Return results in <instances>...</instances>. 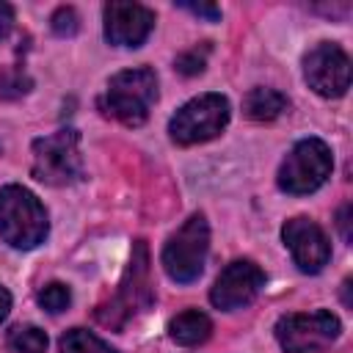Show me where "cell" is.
<instances>
[{"label": "cell", "mask_w": 353, "mask_h": 353, "mask_svg": "<svg viewBox=\"0 0 353 353\" xmlns=\"http://www.w3.org/2000/svg\"><path fill=\"white\" fill-rule=\"evenodd\" d=\"M152 306H154V284L149 270V245L146 240H135L116 292L97 306L94 317L99 325L121 331L132 317H138L141 312H149Z\"/></svg>", "instance_id": "obj_1"}, {"label": "cell", "mask_w": 353, "mask_h": 353, "mask_svg": "<svg viewBox=\"0 0 353 353\" xmlns=\"http://www.w3.org/2000/svg\"><path fill=\"white\" fill-rule=\"evenodd\" d=\"M157 102V74L149 66L121 69L108 80L99 97V110L124 127H141L149 119V108Z\"/></svg>", "instance_id": "obj_2"}, {"label": "cell", "mask_w": 353, "mask_h": 353, "mask_svg": "<svg viewBox=\"0 0 353 353\" xmlns=\"http://www.w3.org/2000/svg\"><path fill=\"white\" fill-rule=\"evenodd\" d=\"M50 232L47 210L36 193L22 185L0 188V237L17 251H30Z\"/></svg>", "instance_id": "obj_3"}, {"label": "cell", "mask_w": 353, "mask_h": 353, "mask_svg": "<svg viewBox=\"0 0 353 353\" xmlns=\"http://www.w3.org/2000/svg\"><path fill=\"white\" fill-rule=\"evenodd\" d=\"M33 179L50 188H66L83 179V154H80V132L63 127L52 135L33 141Z\"/></svg>", "instance_id": "obj_4"}, {"label": "cell", "mask_w": 353, "mask_h": 353, "mask_svg": "<svg viewBox=\"0 0 353 353\" xmlns=\"http://www.w3.org/2000/svg\"><path fill=\"white\" fill-rule=\"evenodd\" d=\"M210 251V223L201 212H193L163 245L160 262L171 281L190 284L201 276Z\"/></svg>", "instance_id": "obj_5"}, {"label": "cell", "mask_w": 353, "mask_h": 353, "mask_svg": "<svg viewBox=\"0 0 353 353\" xmlns=\"http://www.w3.org/2000/svg\"><path fill=\"white\" fill-rule=\"evenodd\" d=\"M232 108L223 94H199L188 99L168 121V135L179 146H196L218 138L229 124Z\"/></svg>", "instance_id": "obj_6"}, {"label": "cell", "mask_w": 353, "mask_h": 353, "mask_svg": "<svg viewBox=\"0 0 353 353\" xmlns=\"http://www.w3.org/2000/svg\"><path fill=\"white\" fill-rule=\"evenodd\" d=\"M331 168H334L331 146L320 138H303L281 160L276 182L290 196H306L325 185Z\"/></svg>", "instance_id": "obj_7"}, {"label": "cell", "mask_w": 353, "mask_h": 353, "mask_svg": "<svg viewBox=\"0 0 353 353\" xmlns=\"http://www.w3.org/2000/svg\"><path fill=\"white\" fill-rule=\"evenodd\" d=\"M273 331L284 353H320L339 336L342 323L334 312L317 309L306 314H281Z\"/></svg>", "instance_id": "obj_8"}, {"label": "cell", "mask_w": 353, "mask_h": 353, "mask_svg": "<svg viewBox=\"0 0 353 353\" xmlns=\"http://www.w3.org/2000/svg\"><path fill=\"white\" fill-rule=\"evenodd\" d=\"M303 80L317 97L339 99L350 88V58L334 41H320L303 55Z\"/></svg>", "instance_id": "obj_9"}, {"label": "cell", "mask_w": 353, "mask_h": 353, "mask_svg": "<svg viewBox=\"0 0 353 353\" xmlns=\"http://www.w3.org/2000/svg\"><path fill=\"white\" fill-rule=\"evenodd\" d=\"M262 287H265V270L254 259H234L218 273L210 290V301L221 312H234L248 306L262 292Z\"/></svg>", "instance_id": "obj_10"}, {"label": "cell", "mask_w": 353, "mask_h": 353, "mask_svg": "<svg viewBox=\"0 0 353 353\" xmlns=\"http://www.w3.org/2000/svg\"><path fill=\"white\" fill-rule=\"evenodd\" d=\"M281 240L292 254V262L298 265L301 273H320L328 259H331V243L325 232L303 215H295L284 221L281 226Z\"/></svg>", "instance_id": "obj_11"}, {"label": "cell", "mask_w": 353, "mask_h": 353, "mask_svg": "<svg viewBox=\"0 0 353 353\" xmlns=\"http://www.w3.org/2000/svg\"><path fill=\"white\" fill-rule=\"evenodd\" d=\"M105 39L116 47H141L154 30V11L141 3H105Z\"/></svg>", "instance_id": "obj_12"}, {"label": "cell", "mask_w": 353, "mask_h": 353, "mask_svg": "<svg viewBox=\"0 0 353 353\" xmlns=\"http://www.w3.org/2000/svg\"><path fill=\"white\" fill-rule=\"evenodd\" d=\"M212 334V320L199 309H185L168 320V336L182 347H196Z\"/></svg>", "instance_id": "obj_13"}, {"label": "cell", "mask_w": 353, "mask_h": 353, "mask_svg": "<svg viewBox=\"0 0 353 353\" xmlns=\"http://www.w3.org/2000/svg\"><path fill=\"white\" fill-rule=\"evenodd\" d=\"M287 108H290V99H287L281 91H276V88H262V85L251 88V91L245 94V99H243V113H245L251 121H273V119H279L281 113H287Z\"/></svg>", "instance_id": "obj_14"}, {"label": "cell", "mask_w": 353, "mask_h": 353, "mask_svg": "<svg viewBox=\"0 0 353 353\" xmlns=\"http://www.w3.org/2000/svg\"><path fill=\"white\" fill-rule=\"evenodd\" d=\"M58 347H61V353H119L116 347H110L105 339H99L88 328H69V331H63Z\"/></svg>", "instance_id": "obj_15"}, {"label": "cell", "mask_w": 353, "mask_h": 353, "mask_svg": "<svg viewBox=\"0 0 353 353\" xmlns=\"http://www.w3.org/2000/svg\"><path fill=\"white\" fill-rule=\"evenodd\" d=\"M6 345L11 353H44L47 334L39 325H14L6 336Z\"/></svg>", "instance_id": "obj_16"}, {"label": "cell", "mask_w": 353, "mask_h": 353, "mask_svg": "<svg viewBox=\"0 0 353 353\" xmlns=\"http://www.w3.org/2000/svg\"><path fill=\"white\" fill-rule=\"evenodd\" d=\"M36 301H39V306H41L44 312L58 314V312L69 309V303H72V290H69L66 284H61V281H50V284H44V287L36 292Z\"/></svg>", "instance_id": "obj_17"}, {"label": "cell", "mask_w": 353, "mask_h": 353, "mask_svg": "<svg viewBox=\"0 0 353 353\" xmlns=\"http://www.w3.org/2000/svg\"><path fill=\"white\" fill-rule=\"evenodd\" d=\"M207 55H210V41H204L201 47H193V50H185L182 55H176L174 61V69L185 77H196L204 72L207 66Z\"/></svg>", "instance_id": "obj_18"}, {"label": "cell", "mask_w": 353, "mask_h": 353, "mask_svg": "<svg viewBox=\"0 0 353 353\" xmlns=\"http://www.w3.org/2000/svg\"><path fill=\"white\" fill-rule=\"evenodd\" d=\"M50 28H52L55 36H74L77 28H80V17L72 6H61V8H55V14L50 19Z\"/></svg>", "instance_id": "obj_19"}, {"label": "cell", "mask_w": 353, "mask_h": 353, "mask_svg": "<svg viewBox=\"0 0 353 353\" xmlns=\"http://www.w3.org/2000/svg\"><path fill=\"white\" fill-rule=\"evenodd\" d=\"M30 91V77L22 72H3L0 74V97L3 99H14Z\"/></svg>", "instance_id": "obj_20"}, {"label": "cell", "mask_w": 353, "mask_h": 353, "mask_svg": "<svg viewBox=\"0 0 353 353\" xmlns=\"http://www.w3.org/2000/svg\"><path fill=\"white\" fill-rule=\"evenodd\" d=\"M176 6L190 11V14H196V17H204L207 22H218L221 19V8L212 6V3H176Z\"/></svg>", "instance_id": "obj_21"}, {"label": "cell", "mask_w": 353, "mask_h": 353, "mask_svg": "<svg viewBox=\"0 0 353 353\" xmlns=\"http://www.w3.org/2000/svg\"><path fill=\"white\" fill-rule=\"evenodd\" d=\"M336 226H339V232H342V240L345 243H350V204H342L339 207V212H336Z\"/></svg>", "instance_id": "obj_22"}, {"label": "cell", "mask_w": 353, "mask_h": 353, "mask_svg": "<svg viewBox=\"0 0 353 353\" xmlns=\"http://www.w3.org/2000/svg\"><path fill=\"white\" fill-rule=\"evenodd\" d=\"M14 28V8L8 3H0V39H6Z\"/></svg>", "instance_id": "obj_23"}, {"label": "cell", "mask_w": 353, "mask_h": 353, "mask_svg": "<svg viewBox=\"0 0 353 353\" xmlns=\"http://www.w3.org/2000/svg\"><path fill=\"white\" fill-rule=\"evenodd\" d=\"M8 312H11V292L6 287H0V323L8 317Z\"/></svg>", "instance_id": "obj_24"}]
</instances>
